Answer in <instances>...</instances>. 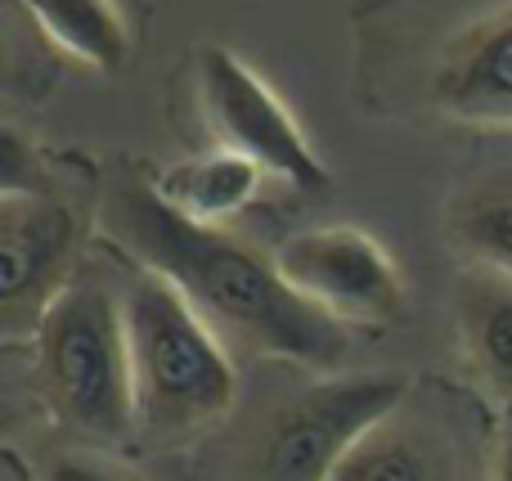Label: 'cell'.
<instances>
[{
    "instance_id": "7",
    "label": "cell",
    "mask_w": 512,
    "mask_h": 481,
    "mask_svg": "<svg viewBox=\"0 0 512 481\" xmlns=\"http://www.w3.org/2000/svg\"><path fill=\"white\" fill-rule=\"evenodd\" d=\"M194 95L203 108L216 149L252 158L265 176L288 180L301 194H324L333 185L328 167L315 158L297 117L265 86V77L225 45H198L194 54Z\"/></svg>"
},
{
    "instance_id": "10",
    "label": "cell",
    "mask_w": 512,
    "mask_h": 481,
    "mask_svg": "<svg viewBox=\"0 0 512 481\" xmlns=\"http://www.w3.org/2000/svg\"><path fill=\"white\" fill-rule=\"evenodd\" d=\"M445 234L468 266L512 275V149L490 153L454 185Z\"/></svg>"
},
{
    "instance_id": "15",
    "label": "cell",
    "mask_w": 512,
    "mask_h": 481,
    "mask_svg": "<svg viewBox=\"0 0 512 481\" xmlns=\"http://www.w3.org/2000/svg\"><path fill=\"white\" fill-rule=\"evenodd\" d=\"M490 481H512V401L499 414V441H495V473Z\"/></svg>"
},
{
    "instance_id": "6",
    "label": "cell",
    "mask_w": 512,
    "mask_h": 481,
    "mask_svg": "<svg viewBox=\"0 0 512 481\" xmlns=\"http://www.w3.org/2000/svg\"><path fill=\"white\" fill-rule=\"evenodd\" d=\"M405 401L409 378L391 369L301 387L261 419L248 450V481H328L346 450Z\"/></svg>"
},
{
    "instance_id": "2",
    "label": "cell",
    "mask_w": 512,
    "mask_h": 481,
    "mask_svg": "<svg viewBox=\"0 0 512 481\" xmlns=\"http://www.w3.org/2000/svg\"><path fill=\"white\" fill-rule=\"evenodd\" d=\"M364 108L512 135V0H351Z\"/></svg>"
},
{
    "instance_id": "9",
    "label": "cell",
    "mask_w": 512,
    "mask_h": 481,
    "mask_svg": "<svg viewBox=\"0 0 512 481\" xmlns=\"http://www.w3.org/2000/svg\"><path fill=\"white\" fill-rule=\"evenodd\" d=\"M328 481H459V459L441 423L405 401L346 450Z\"/></svg>"
},
{
    "instance_id": "3",
    "label": "cell",
    "mask_w": 512,
    "mask_h": 481,
    "mask_svg": "<svg viewBox=\"0 0 512 481\" xmlns=\"http://www.w3.org/2000/svg\"><path fill=\"white\" fill-rule=\"evenodd\" d=\"M122 311L140 437L153 446H180L221 423L239 396V374L221 333L149 270L122 288Z\"/></svg>"
},
{
    "instance_id": "5",
    "label": "cell",
    "mask_w": 512,
    "mask_h": 481,
    "mask_svg": "<svg viewBox=\"0 0 512 481\" xmlns=\"http://www.w3.org/2000/svg\"><path fill=\"white\" fill-rule=\"evenodd\" d=\"M86 203L36 167L5 171L0 189V333L9 342L41 329L54 297L77 279Z\"/></svg>"
},
{
    "instance_id": "1",
    "label": "cell",
    "mask_w": 512,
    "mask_h": 481,
    "mask_svg": "<svg viewBox=\"0 0 512 481\" xmlns=\"http://www.w3.org/2000/svg\"><path fill=\"white\" fill-rule=\"evenodd\" d=\"M95 216L135 266L167 279L225 342L306 369H337L351 351L346 324L310 306L279 275L274 257L256 252L225 225H203L176 212L135 158L108 162Z\"/></svg>"
},
{
    "instance_id": "13",
    "label": "cell",
    "mask_w": 512,
    "mask_h": 481,
    "mask_svg": "<svg viewBox=\"0 0 512 481\" xmlns=\"http://www.w3.org/2000/svg\"><path fill=\"white\" fill-rule=\"evenodd\" d=\"M36 27L63 54L95 72H122L135 54V36L117 0H18Z\"/></svg>"
},
{
    "instance_id": "8",
    "label": "cell",
    "mask_w": 512,
    "mask_h": 481,
    "mask_svg": "<svg viewBox=\"0 0 512 481\" xmlns=\"http://www.w3.org/2000/svg\"><path fill=\"white\" fill-rule=\"evenodd\" d=\"M279 275L337 324H382L405 311V279L373 234L355 225H315L279 243Z\"/></svg>"
},
{
    "instance_id": "11",
    "label": "cell",
    "mask_w": 512,
    "mask_h": 481,
    "mask_svg": "<svg viewBox=\"0 0 512 481\" xmlns=\"http://www.w3.org/2000/svg\"><path fill=\"white\" fill-rule=\"evenodd\" d=\"M463 356L477 383L499 401H512V275L486 266H463L454 284Z\"/></svg>"
},
{
    "instance_id": "4",
    "label": "cell",
    "mask_w": 512,
    "mask_h": 481,
    "mask_svg": "<svg viewBox=\"0 0 512 481\" xmlns=\"http://www.w3.org/2000/svg\"><path fill=\"white\" fill-rule=\"evenodd\" d=\"M32 347L41 401L63 428L95 446L140 437L122 293L99 270H77L32 333Z\"/></svg>"
},
{
    "instance_id": "12",
    "label": "cell",
    "mask_w": 512,
    "mask_h": 481,
    "mask_svg": "<svg viewBox=\"0 0 512 481\" xmlns=\"http://www.w3.org/2000/svg\"><path fill=\"white\" fill-rule=\"evenodd\" d=\"M265 171L252 158L230 149L198 153L189 162H176L158 176V194L167 198L176 212H185L189 221L203 225H225L230 216H239L243 207L256 198Z\"/></svg>"
},
{
    "instance_id": "14",
    "label": "cell",
    "mask_w": 512,
    "mask_h": 481,
    "mask_svg": "<svg viewBox=\"0 0 512 481\" xmlns=\"http://www.w3.org/2000/svg\"><path fill=\"white\" fill-rule=\"evenodd\" d=\"M45 481H140L131 477L122 464L104 455H86V450H68V455H54L45 468Z\"/></svg>"
}]
</instances>
